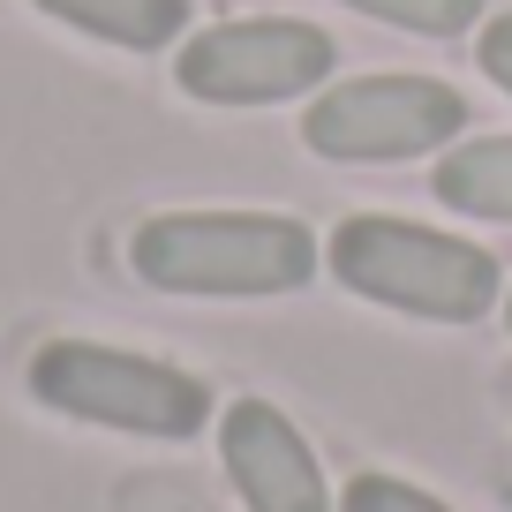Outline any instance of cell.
Segmentation results:
<instances>
[{
    "label": "cell",
    "instance_id": "cell-1",
    "mask_svg": "<svg viewBox=\"0 0 512 512\" xmlns=\"http://www.w3.org/2000/svg\"><path fill=\"white\" fill-rule=\"evenodd\" d=\"M128 264L159 294H294L317 272V241L279 211H166L136 226Z\"/></svg>",
    "mask_w": 512,
    "mask_h": 512
},
{
    "label": "cell",
    "instance_id": "cell-2",
    "mask_svg": "<svg viewBox=\"0 0 512 512\" xmlns=\"http://www.w3.org/2000/svg\"><path fill=\"white\" fill-rule=\"evenodd\" d=\"M332 272L354 294L407 317H437V324H467L490 309L497 294V256L475 241L430 234L407 219H347L332 234Z\"/></svg>",
    "mask_w": 512,
    "mask_h": 512
},
{
    "label": "cell",
    "instance_id": "cell-3",
    "mask_svg": "<svg viewBox=\"0 0 512 512\" xmlns=\"http://www.w3.org/2000/svg\"><path fill=\"white\" fill-rule=\"evenodd\" d=\"M31 392L76 422H106V430L136 437H196L211 415V392L174 362L128 347H98V339H53L31 354Z\"/></svg>",
    "mask_w": 512,
    "mask_h": 512
},
{
    "label": "cell",
    "instance_id": "cell-4",
    "mask_svg": "<svg viewBox=\"0 0 512 512\" xmlns=\"http://www.w3.org/2000/svg\"><path fill=\"white\" fill-rule=\"evenodd\" d=\"M324 76H332V38L317 23L287 16L219 23L181 46V91L204 106H272V98H294Z\"/></svg>",
    "mask_w": 512,
    "mask_h": 512
},
{
    "label": "cell",
    "instance_id": "cell-5",
    "mask_svg": "<svg viewBox=\"0 0 512 512\" xmlns=\"http://www.w3.org/2000/svg\"><path fill=\"white\" fill-rule=\"evenodd\" d=\"M467 106L430 76H362L339 83L309 106V144L324 159H415L437 151L445 136H460Z\"/></svg>",
    "mask_w": 512,
    "mask_h": 512
},
{
    "label": "cell",
    "instance_id": "cell-6",
    "mask_svg": "<svg viewBox=\"0 0 512 512\" xmlns=\"http://www.w3.org/2000/svg\"><path fill=\"white\" fill-rule=\"evenodd\" d=\"M219 452H226L234 490L249 497V512H332L324 475H317V460H309L302 430H294L279 407H264V400L226 407Z\"/></svg>",
    "mask_w": 512,
    "mask_h": 512
},
{
    "label": "cell",
    "instance_id": "cell-7",
    "mask_svg": "<svg viewBox=\"0 0 512 512\" xmlns=\"http://www.w3.org/2000/svg\"><path fill=\"white\" fill-rule=\"evenodd\" d=\"M46 16H61L68 31H91L106 46H128V53H151L166 38H181L189 23V0H38Z\"/></svg>",
    "mask_w": 512,
    "mask_h": 512
},
{
    "label": "cell",
    "instance_id": "cell-8",
    "mask_svg": "<svg viewBox=\"0 0 512 512\" xmlns=\"http://www.w3.org/2000/svg\"><path fill=\"white\" fill-rule=\"evenodd\" d=\"M437 196L452 211H475V219H505L512 226V136H482L460 144L437 166Z\"/></svg>",
    "mask_w": 512,
    "mask_h": 512
},
{
    "label": "cell",
    "instance_id": "cell-9",
    "mask_svg": "<svg viewBox=\"0 0 512 512\" xmlns=\"http://www.w3.org/2000/svg\"><path fill=\"white\" fill-rule=\"evenodd\" d=\"M362 16H384V23H407V31H430V38H452L482 16V0H347Z\"/></svg>",
    "mask_w": 512,
    "mask_h": 512
},
{
    "label": "cell",
    "instance_id": "cell-10",
    "mask_svg": "<svg viewBox=\"0 0 512 512\" xmlns=\"http://www.w3.org/2000/svg\"><path fill=\"white\" fill-rule=\"evenodd\" d=\"M347 512H452V505H437V497L415 490V482L362 475V482H347Z\"/></svg>",
    "mask_w": 512,
    "mask_h": 512
},
{
    "label": "cell",
    "instance_id": "cell-11",
    "mask_svg": "<svg viewBox=\"0 0 512 512\" xmlns=\"http://www.w3.org/2000/svg\"><path fill=\"white\" fill-rule=\"evenodd\" d=\"M482 68H490V76L512 91V16H497L490 31H482Z\"/></svg>",
    "mask_w": 512,
    "mask_h": 512
},
{
    "label": "cell",
    "instance_id": "cell-12",
    "mask_svg": "<svg viewBox=\"0 0 512 512\" xmlns=\"http://www.w3.org/2000/svg\"><path fill=\"white\" fill-rule=\"evenodd\" d=\"M505 324H512V317H505Z\"/></svg>",
    "mask_w": 512,
    "mask_h": 512
}]
</instances>
